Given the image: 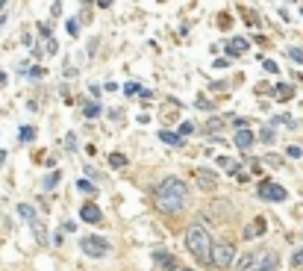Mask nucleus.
<instances>
[{
	"instance_id": "f257e3e1",
	"label": "nucleus",
	"mask_w": 303,
	"mask_h": 271,
	"mask_svg": "<svg viewBox=\"0 0 303 271\" xmlns=\"http://www.w3.org/2000/svg\"><path fill=\"white\" fill-rule=\"evenodd\" d=\"M185 248H188V254L194 256V259L209 262V259H212L215 242L209 239V233H206L203 224H188V230H185Z\"/></svg>"
},
{
	"instance_id": "f03ea898",
	"label": "nucleus",
	"mask_w": 303,
	"mask_h": 271,
	"mask_svg": "<svg viewBox=\"0 0 303 271\" xmlns=\"http://www.w3.org/2000/svg\"><path fill=\"white\" fill-rule=\"evenodd\" d=\"M153 203H156V209H162V212H168V215L183 212V206H185L183 198H177V195H171V192H162V189H153Z\"/></svg>"
},
{
	"instance_id": "7ed1b4c3",
	"label": "nucleus",
	"mask_w": 303,
	"mask_h": 271,
	"mask_svg": "<svg viewBox=\"0 0 303 271\" xmlns=\"http://www.w3.org/2000/svg\"><path fill=\"white\" fill-rule=\"evenodd\" d=\"M233 262H236V248H233L230 242H218V245L212 248L209 265H215V268H230Z\"/></svg>"
},
{
	"instance_id": "20e7f679",
	"label": "nucleus",
	"mask_w": 303,
	"mask_h": 271,
	"mask_svg": "<svg viewBox=\"0 0 303 271\" xmlns=\"http://www.w3.org/2000/svg\"><path fill=\"white\" fill-rule=\"evenodd\" d=\"M259 198L280 203V201H286L288 198V192L283 186H277V183H271V180H262V183H259Z\"/></svg>"
},
{
	"instance_id": "39448f33",
	"label": "nucleus",
	"mask_w": 303,
	"mask_h": 271,
	"mask_svg": "<svg viewBox=\"0 0 303 271\" xmlns=\"http://www.w3.org/2000/svg\"><path fill=\"white\" fill-rule=\"evenodd\" d=\"M80 245H83V251L88 256H106L109 254V242H103V239H97V236H85Z\"/></svg>"
},
{
	"instance_id": "423d86ee",
	"label": "nucleus",
	"mask_w": 303,
	"mask_h": 271,
	"mask_svg": "<svg viewBox=\"0 0 303 271\" xmlns=\"http://www.w3.org/2000/svg\"><path fill=\"white\" fill-rule=\"evenodd\" d=\"M194 180H197V186L203 192H215L218 189V174L209 168H194Z\"/></svg>"
},
{
	"instance_id": "0eeeda50",
	"label": "nucleus",
	"mask_w": 303,
	"mask_h": 271,
	"mask_svg": "<svg viewBox=\"0 0 303 271\" xmlns=\"http://www.w3.org/2000/svg\"><path fill=\"white\" fill-rule=\"evenodd\" d=\"M156 189H162V192H171V195H177V198H183V201H188V186H185L183 180H177V177H165L162 183Z\"/></svg>"
},
{
	"instance_id": "6e6552de",
	"label": "nucleus",
	"mask_w": 303,
	"mask_h": 271,
	"mask_svg": "<svg viewBox=\"0 0 303 271\" xmlns=\"http://www.w3.org/2000/svg\"><path fill=\"white\" fill-rule=\"evenodd\" d=\"M80 218L88 221V224H100L103 212H100V206H97V203H85L83 209H80Z\"/></svg>"
},
{
	"instance_id": "1a4fd4ad",
	"label": "nucleus",
	"mask_w": 303,
	"mask_h": 271,
	"mask_svg": "<svg viewBox=\"0 0 303 271\" xmlns=\"http://www.w3.org/2000/svg\"><path fill=\"white\" fill-rule=\"evenodd\" d=\"M265 227H268V224H265V218H256V221L250 224V227L244 230V239H256V236H262V233H265Z\"/></svg>"
},
{
	"instance_id": "9d476101",
	"label": "nucleus",
	"mask_w": 303,
	"mask_h": 271,
	"mask_svg": "<svg viewBox=\"0 0 303 271\" xmlns=\"http://www.w3.org/2000/svg\"><path fill=\"white\" fill-rule=\"evenodd\" d=\"M233 142H236V148H241V151H247V148L253 145V133H250V130H238Z\"/></svg>"
},
{
	"instance_id": "9b49d317",
	"label": "nucleus",
	"mask_w": 303,
	"mask_h": 271,
	"mask_svg": "<svg viewBox=\"0 0 303 271\" xmlns=\"http://www.w3.org/2000/svg\"><path fill=\"white\" fill-rule=\"evenodd\" d=\"M277 265H280L277 254H274V251H268V256H265V259L259 262V268H256V271H277Z\"/></svg>"
},
{
	"instance_id": "f8f14e48",
	"label": "nucleus",
	"mask_w": 303,
	"mask_h": 271,
	"mask_svg": "<svg viewBox=\"0 0 303 271\" xmlns=\"http://www.w3.org/2000/svg\"><path fill=\"white\" fill-rule=\"evenodd\" d=\"M153 256H156V262H159L162 268H177V259H174L171 254H165V251H156ZM177 271H180V268H177Z\"/></svg>"
},
{
	"instance_id": "ddd939ff",
	"label": "nucleus",
	"mask_w": 303,
	"mask_h": 271,
	"mask_svg": "<svg viewBox=\"0 0 303 271\" xmlns=\"http://www.w3.org/2000/svg\"><path fill=\"white\" fill-rule=\"evenodd\" d=\"M247 48H250V44H247V38H236V41H230V53H233V56L244 53Z\"/></svg>"
},
{
	"instance_id": "4468645a",
	"label": "nucleus",
	"mask_w": 303,
	"mask_h": 271,
	"mask_svg": "<svg viewBox=\"0 0 303 271\" xmlns=\"http://www.w3.org/2000/svg\"><path fill=\"white\" fill-rule=\"evenodd\" d=\"M18 209H21V215H24V218L30 221L33 227H35V224H38V218H35V209H33V206H27V203H21Z\"/></svg>"
},
{
	"instance_id": "2eb2a0df",
	"label": "nucleus",
	"mask_w": 303,
	"mask_h": 271,
	"mask_svg": "<svg viewBox=\"0 0 303 271\" xmlns=\"http://www.w3.org/2000/svg\"><path fill=\"white\" fill-rule=\"evenodd\" d=\"M159 139H162L165 145H180V142H183V139H180V133H171V130H162V133H159Z\"/></svg>"
},
{
	"instance_id": "dca6fc26",
	"label": "nucleus",
	"mask_w": 303,
	"mask_h": 271,
	"mask_svg": "<svg viewBox=\"0 0 303 271\" xmlns=\"http://www.w3.org/2000/svg\"><path fill=\"white\" fill-rule=\"evenodd\" d=\"M253 262H256V256L253 254H244L238 259V271H253Z\"/></svg>"
},
{
	"instance_id": "f3484780",
	"label": "nucleus",
	"mask_w": 303,
	"mask_h": 271,
	"mask_svg": "<svg viewBox=\"0 0 303 271\" xmlns=\"http://www.w3.org/2000/svg\"><path fill=\"white\" fill-rule=\"evenodd\" d=\"M109 162H112V168H121V165H127V156H124V153H112Z\"/></svg>"
},
{
	"instance_id": "a211bd4d",
	"label": "nucleus",
	"mask_w": 303,
	"mask_h": 271,
	"mask_svg": "<svg viewBox=\"0 0 303 271\" xmlns=\"http://www.w3.org/2000/svg\"><path fill=\"white\" fill-rule=\"evenodd\" d=\"M21 139H24V142H33V139H35V130H33V127H24V130H21Z\"/></svg>"
},
{
	"instance_id": "6ab92c4d",
	"label": "nucleus",
	"mask_w": 303,
	"mask_h": 271,
	"mask_svg": "<svg viewBox=\"0 0 303 271\" xmlns=\"http://www.w3.org/2000/svg\"><path fill=\"white\" fill-rule=\"evenodd\" d=\"M294 95V88L291 85H283V88H277V98H291Z\"/></svg>"
},
{
	"instance_id": "aec40b11",
	"label": "nucleus",
	"mask_w": 303,
	"mask_h": 271,
	"mask_svg": "<svg viewBox=\"0 0 303 271\" xmlns=\"http://www.w3.org/2000/svg\"><path fill=\"white\" fill-rule=\"evenodd\" d=\"M97 112H100V106H97V103H88V106H85V115H88V118H94Z\"/></svg>"
},
{
	"instance_id": "412c9836",
	"label": "nucleus",
	"mask_w": 303,
	"mask_h": 271,
	"mask_svg": "<svg viewBox=\"0 0 303 271\" xmlns=\"http://www.w3.org/2000/svg\"><path fill=\"white\" fill-rule=\"evenodd\" d=\"M191 130H194V124H191V121H183V124H180V136H188Z\"/></svg>"
},
{
	"instance_id": "4be33fe9",
	"label": "nucleus",
	"mask_w": 303,
	"mask_h": 271,
	"mask_svg": "<svg viewBox=\"0 0 303 271\" xmlns=\"http://www.w3.org/2000/svg\"><path fill=\"white\" fill-rule=\"evenodd\" d=\"M286 153H288V156H291V159H300V153H303V151H300V148H297V145H291V148H288Z\"/></svg>"
},
{
	"instance_id": "5701e85b",
	"label": "nucleus",
	"mask_w": 303,
	"mask_h": 271,
	"mask_svg": "<svg viewBox=\"0 0 303 271\" xmlns=\"http://www.w3.org/2000/svg\"><path fill=\"white\" fill-rule=\"evenodd\" d=\"M259 139H262V142H274V130H262V133H259Z\"/></svg>"
},
{
	"instance_id": "b1692460",
	"label": "nucleus",
	"mask_w": 303,
	"mask_h": 271,
	"mask_svg": "<svg viewBox=\"0 0 303 271\" xmlns=\"http://www.w3.org/2000/svg\"><path fill=\"white\" fill-rule=\"evenodd\" d=\"M68 33L77 35V33H80V24H77V21H68Z\"/></svg>"
},
{
	"instance_id": "393cba45",
	"label": "nucleus",
	"mask_w": 303,
	"mask_h": 271,
	"mask_svg": "<svg viewBox=\"0 0 303 271\" xmlns=\"http://www.w3.org/2000/svg\"><path fill=\"white\" fill-rule=\"evenodd\" d=\"M288 56H291V59H297V62H303V51H297V48H291Z\"/></svg>"
},
{
	"instance_id": "a878e982",
	"label": "nucleus",
	"mask_w": 303,
	"mask_h": 271,
	"mask_svg": "<svg viewBox=\"0 0 303 271\" xmlns=\"http://www.w3.org/2000/svg\"><path fill=\"white\" fill-rule=\"evenodd\" d=\"M291 262H294V265H303V251H297V254L291 256Z\"/></svg>"
},
{
	"instance_id": "bb28decb",
	"label": "nucleus",
	"mask_w": 303,
	"mask_h": 271,
	"mask_svg": "<svg viewBox=\"0 0 303 271\" xmlns=\"http://www.w3.org/2000/svg\"><path fill=\"white\" fill-rule=\"evenodd\" d=\"M180 271H194V268H180Z\"/></svg>"
}]
</instances>
